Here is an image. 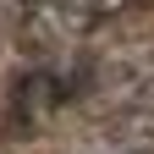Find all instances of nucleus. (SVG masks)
Here are the masks:
<instances>
[{
    "label": "nucleus",
    "instance_id": "f257e3e1",
    "mask_svg": "<svg viewBox=\"0 0 154 154\" xmlns=\"http://www.w3.org/2000/svg\"><path fill=\"white\" fill-rule=\"evenodd\" d=\"M83 94H94V66H88V61L33 66L28 77H17V88H11L6 127H11V132H38L44 121H55L66 105H77Z\"/></svg>",
    "mask_w": 154,
    "mask_h": 154
},
{
    "label": "nucleus",
    "instance_id": "f03ea898",
    "mask_svg": "<svg viewBox=\"0 0 154 154\" xmlns=\"http://www.w3.org/2000/svg\"><path fill=\"white\" fill-rule=\"evenodd\" d=\"M138 0H38V6L22 17V33L44 50H61V44H77V38L99 33L105 22L127 17Z\"/></svg>",
    "mask_w": 154,
    "mask_h": 154
},
{
    "label": "nucleus",
    "instance_id": "7ed1b4c3",
    "mask_svg": "<svg viewBox=\"0 0 154 154\" xmlns=\"http://www.w3.org/2000/svg\"><path fill=\"white\" fill-rule=\"evenodd\" d=\"M110 154H143V149H110Z\"/></svg>",
    "mask_w": 154,
    "mask_h": 154
}]
</instances>
